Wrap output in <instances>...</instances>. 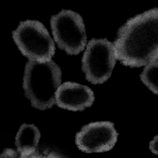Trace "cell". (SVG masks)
<instances>
[{
	"mask_svg": "<svg viewBox=\"0 0 158 158\" xmlns=\"http://www.w3.org/2000/svg\"><path fill=\"white\" fill-rule=\"evenodd\" d=\"M46 158H65V157L57 152H50L46 156Z\"/></svg>",
	"mask_w": 158,
	"mask_h": 158,
	"instance_id": "cell-13",
	"label": "cell"
},
{
	"mask_svg": "<svg viewBox=\"0 0 158 158\" xmlns=\"http://www.w3.org/2000/svg\"><path fill=\"white\" fill-rule=\"evenodd\" d=\"M41 136L40 131L35 125L22 124L15 137V145L18 154L27 155L35 151Z\"/></svg>",
	"mask_w": 158,
	"mask_h": 158,
	"instance_id": "cell-8",
	"label": "cell"
},
{
	"mask_svg": "<svg viewBox=\"0 0 158 158\" xmlns=\"http://www.w3.org/2000/svg\"><path fill=\"white\" fill-rule=\"evenodd\" d=\"M18 153L13 149H7L2 153L1 158H18Z\"/></svg>",
	"mask_w": 158,
	"mask_h": 158,
	"instance_id": "cell-11",
	"label": "cell"
},
{
	"mask_svg": "<svg viewBox=\"0 0 158 158\" xmlns=\"http://www.w3.org/2000/svg\"><path fill=\"white\" fill-rule=\"evenodd\" d=\"M113 45L116 59L125 66L141 67L158 60V9L129 19Z\"/></svg>",
	"mask_w": 158,
	"mask_h": 158,
	"instance_id": "cell-1",
	"label": "cell"
},
{
	"mask_svg": "<svg viewBox=\"0 0 158 158\" xmlns=\"http://www.w3.org/2000/svg\"><path fill=\"white\" fill-rule=\"evenodd\" d=\"M118 134L108 121L92 123L83 126L76 135V144L86 153L103 152L115 145Z\"/></svg>",
	"mask_w": 158,
	"mask_h": 158,
	"instance_id": "cell-6",
	"label": "cell"
},
{
	"mask_svg": "<svg viewBox=\"0 0 158 158\" xmlns=\"http://www.w3.org/2000/svg\"><path fill=\"white\" fill-rule=\"evenodd\" d=\"M140 77L142 82L152 93L158 95V60L147 65Z\"/></svg>",
	"mask_w": 158,
	"mask_h": 158,
	"instance_id": "cell-9",
	"label": "cell"
},
{
	"mask_svg": "<svg viewBox=\"0 0 158 158\" xmlns=\"http://www.w3.org/2000/svg\"><path fill=\"white\" fill-rule=\"evenodd\" d=\"M12 37L19 50L29 60H51L55 52L53 39L42 23L27 19L20 23L12 33Z\"/></svg>",
	"mask_w": 158,
	"mask_h": 158,
	"instance_id": "cell-3",
	"label": "cell"
},
{
	"mask_svg": "<svg viewBox=\"0 0 158 158\" xmlns=\"http://www.w3.org/2000/svg\"><path fill=\"white\" fill-rule=\"evenodd\" d=\"M54 41L58 47L71 55H76L86 46L87 36L82 16L71 10H62L50 18Z\"/></svg>",
	"mask_w": 158,
	"mask_h": 158,
	"instance_id": "cell-4",
	"label": "cell"
},
{
	"mask_svg": "<svg viewBox=\"0 0 158 158\" xmlns=\"http://www.w3.org/2000/svg\"><path fill=\"white\" fill-rule=\"evenodd\" d=\"M18 158H46V156L41 154L37 149L32 153L27 155L20 154Z\"/></svg>",
	"mask_w": 158,
	"mask_h": 158,
	"instance_id": "cell-12",
	"label": "cell"
},
{
	"mask_svg": "<svg viewBox=\"0 0 158 158\" xmlns=\"http://www.w3.org/2000/svg\"><path fill=\"white\" fill-rule=\"evenodd\" d=\"M149 149L153 154L158 156V135H156L150 142Z\"/></svg>",
	"mask_w": 158,
	"mask_h": 158,
	"instance_id": "cell-10",
	"label": "cell"
},
{
	"mask_svg": "<svg viewBox=\"0 0 158 158\" xmlns=\"http://www.w3.org/2000/svg\"><path fill=\"white\" fill-rule=\"evenodd\" d=\"M62 72L54 61L29 60L23 78L25 95L32 106L44 110L55 104L56 93L61 85Z\"/></svg>",
	"mask_w": 158,
	"mask_h": 158,
	"instance_id": "cell-2",
	"label": "cell"
},
{
	"mask_svg": "<svg viewBox=\"0 0 158 158\" xmlns=\"http://www.w3.org/2000/svg\"><path fill=\"white\" fill-rule=\"evenodd\" d=\"M94 101V93L90 88L75 82L61 84L56 93L57 106L71 111H82L91 107Z\"/></svg>",
	"mask_w": 158,
	"mask_h": 158,
	"instance_id": "cell-7",
	"label": "cell"
},
{
	"mask_svg": "<svg viewBox=\"0 0 158 158\" xmlns=\"http://www.w3.org/2000/svg\"><path fill=\"white\" fill-rule=\"evenodd\" d=\"M114 45L107 38H92L82 58V70L86 80L102 84L110 78L116 64Z\"/></svg>",
	"mask_w": 158,
	"mask_h": 158,
	"instance_id": "cell-5",
	"label": "cell"
}]
</instances>
